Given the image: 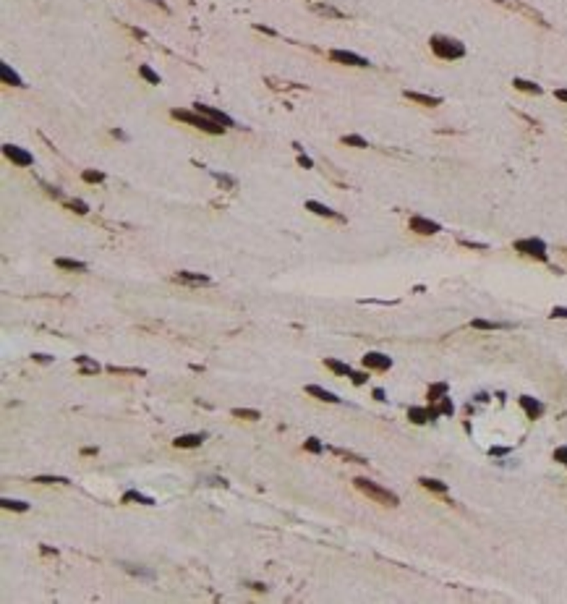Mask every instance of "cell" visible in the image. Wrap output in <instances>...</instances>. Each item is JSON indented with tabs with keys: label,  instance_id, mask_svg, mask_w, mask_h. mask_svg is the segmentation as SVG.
I'll use <instances>...</instances> for the list:
<instances>
[{
	"label": "cell",
	"instance_id": "cell-14",
	"mask_svg": "<svg viewBox=\"0 0 567 604\" xmlns=\"http://www.w3.org/2000/svg\"><path fill=\"white\" fill-rule=\"evenodd\" d=\"M0 79H3L6 84H10V87H24V79H21L8 63H0Z\"/></svg>",
	"mask_w": 567,
	"mask_h": 604
},
{
	"label": "cell",
	"instance_id": "cell-38",
	"mask_svg": "<svg viewBox=\"0 0 567 604\" xmlns=\"http://www.w3.org/2000/svg\"><path fill=\"white\" fill-rule=\"evenodd\" d=\"M306 450H308V452H322L324 447H322V442H319V439H314V437H311V439H306Z\"/></svg>",
	"mask_w": 567,
	"mask_h": 604
},
{
	"label": "cell",
	"instance_id": "cell-24",
	"mask_svg": "<svg viewBox=\"0 0 567 604\" xmlns=\"http://www.w3.org/2000/svg\"><path fill=\"white\" fill-rule=\"evenodd\" d=\"M408 419L413 421V424H426L432 419V411L429 408H410L408 411Z\"/></svg>",
	"mask_w": 567,
	"mask_h": 604
},
{
	"label": "cell",
	"instance_id": "cell-2",
	"mask_svg": "<svg viewBox=\"0 0 567 604\" xmlns=\"http://www.w3.org/2000/svg\"><path fill=\"white\" fill-rule=\"evenodd\" d=\"M170 115H172L176 121H183V123L194 126V129H202V131L212 134V136H220V134L225 131V126L214 123L212 118H206V115L196 113V110H180V108H172V110H170Z\"/></svg>",
	"mask_w": 567,
	"mask_h": 604
},
{
	"label": "cell",
	"instance_id": "cell-35",
	"mask_svg": "<svg viewBox=\"0 0 567 604\" xmlns=\"http://www.w3.org/2000/svg\"><path fill=\"white\" fill-rule=\"evenodd\" d=\"M108 371L110 374H138V377L144 374V369H126V366H108Z\"/></svg>",
	"mask_w": 567,
	"mask_h": 604
},
{
	"label": "cell",
	"instance_id": "cell-34",
	"mask_svg": "<svg viewBox=\"0 0 567 604\" xmlns=\"http://www.w3.org/2000/svg\"><path fill=\"white\" fill-rule=\"evenodd\" d=\"M138 74H142V76L149 81V84H160V76H157L149 66H138Z\"/></svg>",
	"mask_w": 567,
	"mask_h": 604
},
{
	"label": "cell",
	"instance_id": "cell-46",
	"mask_svg": "<svg viewBox=\"0 0 567 604\" xmlns=\"http://www.w3.org/2000/svg\"><path fill=\"white\" fill-rule=\"evenodd\" d=\"M34 361H40V364H50L52 358H50V356H44V353H34Z\"/></svg>",
	"mask_w": 567,
	"mask_h": 604
},
{
	"label": "cell",
	"instance_id": "cell-29",
	"mask_svg": "<svg viewBox=\"0 0 567 604\" xmlns=\"http://www.w3.org/2000/svg\"><path fill=\"white\" fill-rule=\"evenodd\" d=\"M314 14H319V16H330V19H345V16H342V11L332 8V6H314Z\"/></svg>",
	"mask_w": 567,
	"mask_h": 604
},
{
	"label": "cell",
	"instance_id": "cell-48",
	"mask_svg": "<svg viewBox=\"0 0 567 604\" xmlns=\"http://www.w3.org/2000/svg\"><path fill=\"white\" fill-rule=\"evenodd\" d=\"M246 586H251L254 591H267V586H264V583H256V580H251V583H246Z\"/></svg>",
	"mask_w": 567,
	"mask_h": 604
},
{
	"label": "cell",
	"instance_id": "cell-51",
	"mask_svg": "<svg viewBox=\"0 0 567 604\" xmlns=\"http://www.w3.org/2000/svg\"><path fill=\"white\" fill-rule=\"evenodd\" d=\"M81 452H84V455H97V447H84Z\"/></svg>",
	"mask_w": 567,
	"mask_h": 604
},
{
	"label": "cell",
	"instance_id": "cell-4",
	"mask_svg": "<svg viewBox=\"0 0 567 604\" xmlns=\"http://www.w3.org/2000/svg\"><path fill=\"white\" fill-rule=\"evenodd\" d=\"M515 251L526 254V257H534L538 262H546L549 259L546 243H544L541 238H520V241H515Z\"/></svg>",
	"mask_w": 567,
	"mask_h": 604
},
{
	"label": "cell",
	"instance_id": "cell-22",
	"mask_svg": "<svg viewBox=\"0 0 567 604\" xmlns=\"http://www.w3.org/2000/svg\"><path fill=\"white\" fill-rule=\"evenodd\" d=\"M421 486L424 489H432V492H439V494H444L447 492V484L444 481H439V479H429V476H421Z\"/></svg>",
	"mask_w": 567,
	"mask_h": 604
},
{
	"label": "cell",
	"instance_id": "cell-45",
	"mask_svg": "<svg viewBox=\"0 0 567 604\" xmlns=\"http://www.w3.org/2000/svg\"><path fill=\"white\" fill-rule=\"evenodd\" d=\"M44 189H48V194L55 196V199H63V191L60 189H52V186H44Z\"/></svg>",
	"mask_w": 567,
	"mask_h": 604
},
{
	"label": "cell",
	"instance_id": "cell-15",
	"mask_svg": "<svg viewBox=\"0 0 567 604\" xmlns=\"http://www.w3.org/2000/svg\"><path fill=\"white\" fill-rule=\"evenodd\" d=\"M306 392H308V395H314L316 400H324V403H340V398H338L334 392L324 390V387H316V385H308V387H306Z\"/></svg>",
	"mask_w": 567,
	"mask_h": 604
},
{
	"label": "cell",
	"instance_id": "cell-19",
	"mask_svg": "<svg viewBox=\"0 0 567 604\" xmlns=\"http://www.w3.org/2000/svg\"><path fill=\"white\" fill-rule=\"evenodd\" d=\"M76 366L84 371V374H97V371H100V364L94 361V358H89V356H76Z\"/></svg>",
	"mask_w": 567,
	"mask_h": 604
},
{
	"label": "cell",
	"instance_id": "cell-39",
	"mask_svg": "<svg viewBox=\"0 0 567 604\" xmlns=\"http://www.w3.org/2000/svg\"><path fill=\"white\" fill-rule=\"evenodd\" d=\"M460 243H462V246H468V249H478V251L489 249V246H486V243H478V241H466V238H460Z\"/></svg>",
	"mask_w": 567,
	"mask_h": 604
},
{
	"label": "cell",
	"instance_id": "cell-28",
	"mask_svg": "<svg viewBox=\"0 0 567 604\" xmlns=\"http://www.w3.org/2000/svg\"><path fill=\"white\" fill-rule=\"evenodd\" d=\"M233 416H236V419H246V421H256V419H262V413H259V411H254V408H233Z\"/></svg>",
	"mask_w": 567,
	"mask_h": 604
},
{
	"label": "cell",
	"instance_id": "cell-25",
	"mask_svg": "<svg viewBox=\"0 0 567 604\" xmlns=\"http://www.w3.org/2000/svg\"><path fill=\"white\" fill-rule=\"evenodd\" d=\"M0 505H3L6 510H16V513H26V510H29V502H21V499H10V497H3V499H0Z\"/></svg>",
	"mask_w": 567,
	"mask_h": 604
},
{
	"label": "cell",
	"instance_id": "cell-18",
	"mask_svg": "<svg viewBox=\"0 0 567 604\" xmlns=\"http://www.w3.org/2000/svg\"><path fill=\"white\" fill-rule=\"evenodd\" d=\"M512 87L515 89H520V92H526V95H541V87L538 84H534V81H528V79H512Z\"/></svg>",
	"mask_w": 567,
	"mask_h": 604
},
{
	"label": "cell",
	"instance_id": "cell-37",
	"mask_svg": "<svg viewBox=\"0 0 567 604\" xmlns=\"http://www.w3.org/2000/svg\"><path fill=\"white\" fill-rule=\"evenodd\" d=\"M447 392V385H444V382H442V385H434L432 390H429V398L432 400H442V395Z\"/></svg>",
	"mask_w": 567,
	"mask_h": 604
},
{
	"label": "cell",
	"instance_id": "cell-17",
	"mask_svg": "<svg viewBox=\"0 0 567 604\" xmlns=\"http://www.w3.org/2000/svg\"><path fill=\"white\" fill-rule=\"evenodd\" d=\"M55 267H60V270H71V272H84L86 264L78 262V259H66V257H58L55 259Z\"/></svg>",
	"mask_w": 567,
	"mask_h": 604
},
{
	"label": "cell",
	"instance_id": "cell-30",
	"mask_svg": "<svg viewBox=\"0 0 567 604\" xmlns=\"http://www.w3.org/2000/svg\"><path fill=\"white\" fill-rule=\"evenodd\" d=\"M123 567H126L128 573H134V575H142V578H149V580L154 578V570H146V567H136V565H131V562H123Z\"/></svg>",
	"mask_w": 567,
	"mask_h": 604
},
{
	"label": "cell",
	"instance_id": "cell-33",
	"mask_svg": "<svg viewBox=\"0 0 567 604\" xmlns=\"http://www.w3.org/2000/svg\"><path fill=\"white\" fill-rule=\"evenodd\" d=\"M37 484H68L66 476H34Z\"/></svg>",
	"mask_w": 567,
	"mask_h": 604
},
{
	"label": "cell",
	"instance_id": "cell-50",
	"mask_svg": "<svg viewBox=\"0 0 567 604\" xmlns=\"http://www.w3.org/2000/svg\"><path fill=\"white\" fill-rule=\"evenodd\" d=\"M374 398H376V400H387V398H384V390H382V387L374 390Z\"/></svg>",
	"mask_w": 567,
	"mask_h": 604
},
{
	"label": "cell",
	"instance_id": "cell-42",
	"mask_svg": "<svg viewBox=\"0 0 567 604\" xmlns=\"http://www.w3.org/2000/svg\"><path fill=\"white\" fill-rule=\"evenodd\" d=\"M298 165L308 170V168H314V162H311V157H306V155H298Z\"/></svg>",
	"mask_w": 567,
	"mask_h": 604
},
{
	"label": "cell",
	"instance_id": "cell-27",
	"mask_svg": "<svg viewBox=\"0 0 567 604\" xmlns=\"http://www.w3.org/2000/svg\"><path fill=\"white\" fill-rule=\"evenodd\" d=\"M123 502H138V505H154V499H152V497H146V494H138V492H126V494H123Z\"/></svg>",
	"mask_w": 567,
	"mask_h": 604
},
{
	"label": "cell",
	"instance_id": "cell-49",
	"mask_svg": "<svg viewBox=\"0 0 567 604\" xmlns=\"http://www.w3.org/2000/svg\"><path fill=\"white\" fill-rule=\"evenodd\" d=\"M554 97L562 100V102H567V89H557V92H554Z\"/></svg>",
	"mask_w": 567,
	"mask_h": 604
},
{
	"label": "cell",
	"instance_id": "cell-23",
	"mask_svg": "<svg viewBox=\"0 0 567 604\" xmlns=\"http://www.w3.org/2000/svg\"><path fill=\"white\" fill-rule=\"evenodd\" d=\"M324 364H327V369H332L334 374H353V369H350V364H342V361H338V358H324Z\"/></svg>",
	"mask_w": 567,
	"mask_h": 604
},
{
	"label": "cell",
	"instance_id": "cell-21",
	"mask_svg": "<svg viewBox=\"0 0 567 604\" xmlns=\"http://www.w3.org/2000/svg\"><path fill=\"white\" fill-rule=\"evenodd\" d=\"M330 452H334V455H340V458L350 460V463H358V466H366V463H368L364 455H356V452H350V450H342V447H330Z\"/></svg>",
	"mask_w": 567,
	"mask_h": 604
},
{
	"label": "cell",
	"instance_id": "cell-7",
	"mask_svg": "<svg viewBox=\"0 0 567 604\" xmlns=\"http://www.w3.org/2000/svg\"><path fill=\"white\" fill-rule=\"evenodd\" d=\"M194 110H196V113H202V115H206V118H212V121H214V123H220V126H225V129H230V126H236L230 115H225L222 110H214V108H210V105H202V102H196V105H194Z\"/></svg>",
	"mask_w": 567,
	"mask_h": 604
},
{
	"label": "cell",
	"instance_id": "cell-3",
	"mask_svg": "<svg viewBox=\"0 0 567 604\" xmlns=\"http://www.w3.org/2000/svg\"><path fill=\"white\" fill-rule=\"evenodd\" d=\"M432 45V53L442 61H458V58L466 55V45L460 40H452V37H444V34H434L429 40Z\"/></svg>",
	"mask_w": 567,
	"mask_h": 604
},
{
	"label": "cell",
	"instance_id": "cell-20",
	"mask_svg": "<svg viewBox=\"0 0 567 604\" xmlns=\"http://www.w3.org/2000/svg\"><path fill=\"white\" fill-rule=\"evenodd\" d=\"M470 327H476V330H507V327H512V324H507V322H489V319H473Z\"/></svg>",
	"mask_w": 567,
	"mask_h": 604
},
{
	"label": "cell",
	"instance_id": "cell-47",
	"mask_svg": "<svg viewBox=\"0 0 567 604\" xmlns=\"http://www.w3.org/2000/svg\"><path fill=\"white\" fill-rule=\"evenodd\" d=\"M489 452H492V455H507V452H510V447H492Z\"/></svg>",
	"mask_w": 567,
	"mask_h": 604
},
{
	"label": "cell",
	"instance_id": "cell-44",
	"mask_svg": "<svg viewBox=\"0 0 567 604\" xmlns=\"http://www.w3.org/2000/svg\"><path fill=\"white\" fill-rule=\"evenodd\" d=\"M350 379L356 382V385H364V382H366V374H364V371H353Z\"/></svg>",
	"mask_w": 567,
	"mask_h": 604
},
{
	"label": "cell",
	"instance_id": "cell-31",
	"mask_svg": "<svg viewBox=\"0 0 567 604\" xmlns=\"http://www.w3.org/2000/svg\"><path fill=\"white\" fill-rule=\"evenodd\" d=\"M81 178H84V183H102V181H105V173H100V170H84V173H81Z\"/></svg>",
	"mask_w": 567,
	"mask_h": 604
},
{
	"label": "cell",
	"instance_id": "cell-36",
	"mask_svg": "<svg viewBox=\"0 0 567 604\" xmlns=\"http://www.w3.org/2000/svg\"><path fill=\"white\" fill-rule=\"evenodd\" d=\"M212 176L220 181V186H225V189H236V178L225 176V173H212Z\"/></svg>",
	"mask_w": 567,
	"mask_h": 604
},
{
	"label": "cell",
	"instance_id": "cell-12",
	"mask_svg": "<svg viewBox=\"0 0 567 604\" xmlns=\"http://www.w3.org/2000/svg\"><path fill=\"white\" fill-rule=\"evenodd\" d=\"M306 210H308V212H314V215H319V217H330V220H340V223H345V217H342L340 212L330 210V207H327V204H322V202L308 199V202H306Z\"/></svg>",
	"mask_w": 567,
	"mask_h": 604
},
{
	"label": "cell",
	"instance_id": "cell-10",
	"mask_svg": "<svg viewBox=\"0 0 567 604\" xmlns=\"http://www.w3.org/2000/svg\"><path fill=\"white\" fill-rule=\"evenodd\" d=\"M402 95H405V100H410V102H418V105H424V108H436V105H442V97H432V95H424V92H413V89H405Z\"/></svg>",
	"mask_w": 567,
	"mask_h": 604
},
{
	"label": "cell",
	"instance_id": "cell-43",
	"mask_svg": "<svg viewBox=\"0 0 567 604\" xmlns=\"http://www.w3.org/2000/svg\"><path fill=\"white\" fill-rule=\"evenodd\" d=\"M436 411H439V413H452V403H450L447 398H442V405H439Z\"/></svg>",
	"mask_w": 567,
	"mask_h": 604
},
{
	"label": "cell",
	"instance_id": "cell-41",
	"mask_svg": "<svg viewBox=\"0 0 567 604\" xmlns=\"http://www.w3.org/2000/svg\"><path fill=\"white\" fill-rule=\"evenodd\" d=\"M552 317H554V319H557V317H560V319H567V309H564V306H554V309H552Z\"/></svg>",
	"mask_w": 567,
	"mask_h": 604
},
{
	"label": "cell",
	"instance_id": "cell-9",
	"mask_svg": "<svg viewBox=\"0 0 567 604\" xmlns=\"http://www.w3.org/2000/svg\"><path fill=\"white\" fill-rule=\"evenodd\" d=\"M364 366H366V369H379V371H387V369L392 366V358H390V356H384V353H376V351H372V353H366V356H364Z\"/></svg>",
	"mask_w": 567,
	"mask_h": 604
},
{
	"label": "cell",
	"instance_id": "cell-1",
	"mask_svg": "<svg viewBox=\"0 0 567 604\" xmlns=\"http://www.w3.org/2000/svg\"><path fill=\"white\" fill-rule=\"evenodd\" d=\"M353 484H356L358 492H364L368 499H374V502H379V505H387V507H398L400 505V497L395 492H390V489H384V486H379L376 481L366 479V476H358V479H353Z\"/></svg>",
	"mask_w": 567,
	"mask_h": 604
},
{
	"label": "cell",
	"instance_id": "cell-6",
	"mask_svg": "<svg viewBox=\"0 0 567 604\" xmlns=\"http://www.w3.org/2000/svg\"><path fill=\"white\" fill-rule=\"evenodd\" d=\"M3 155L14 162V165H21V168H29L32 162H34V157L26 152V149H21L16 144H3Z\"/></svg>",
	"mask_w": 567,
	"mask_h": 604
},
{
	"label": "cell",
	"instance_id": "cell-16",
	"mask_svg": "<svg viewBox=\"0 0 567 604\" xmlns=\"http://www.w3.org/2000/svg\"><path fill=\"white\" fill-rule=\"evenodd\" d=\"M202 442H204V434H180L172 445H176V447H186V450H191V447H199Z\"/></svg>",
	"mask_w": 567,
	"mask_h": 604
},
{
	"label": "cell",
	"instance_id": "cell-5",
	"mask_svg": "<svg viewBox=\"0 0 567 604\" xmlns=\"http://www.w3.org/2000/svg\"><path fill=\"white\" fill-rule=\"evenodd\" d=\"M330 58H332L334 63L356 66V68H368V66H372L364 55H356V53H350V50H330Z\"/></svg>",
	"mask_w": 567,
	"mask_h": 604
},
{
	"label": "cell",
	"instance_id": "cell-26",
	"mask_svg": "<svg viewBox=\"0 0 567 604\" xmlns=\"http://www.w3.org/2000/svg\"><path fill=\"white\" fill-rule=\"evenodd\" d=\"M340 142H342V144H348V147H356V149H366V147H368L366 139H364V136H356V134H345Z\"/></svg>",
	"mask_w": 567,
	"mask_h": 604
},
{
	"label": "cell",
	"instance_id": "cell-11",
	"mask_svg": "<svg viewBox=\"0 0 567 604\" xmlns=\"http://www.w3.org/2000/svg\"><path fill=\"white\" fill-rule=\"evenodd\" d=\"M518 403H520V408L526 411V416L528 419H538V416L544 413V405L536 400V398H530V395H520L518 398Z\"/></svg>",
	"mask_w": 567,
	"mask_h": 604
},
{
	"label": "cell",
	"instance_id": "cell-8",
	"mask_svg": "<svg viewBox=\"0 0 567 604\" xmlns=\"http://www.w3.org/2000/svg\"><path fill=\"white\" fill-rule=\"evenodd\" d=\"M410 230L413 233H418V236H434V233H439V223H434V220H426V217H410Z\"/></svg>",
	"mask_w": 567,
	"mask_h": 604
},
{
	"label": "cell",
	"instance_id": "cell-32",
	"mask_svg": "<svg viewBox=\"0 0 567 604\" xmlns=\"http://www.w3.org/2000/svg\"><path fill=\"white\" fill-rule=\"evenodd\" d=\"M66 207H68L71 212H76V215H86V212H89L86 202H81V199H71V202H66Z\"/></svg>",
	"mask_w": 567,
	"mask_h": 604
},
{
	"label": "cell",
	"instance_id": "cell-13",
	"mask_svg": "<svg viewBox=\"0 0 567 604\" xmlns=\"http://www.w3.org/2000/svg\"><path fill=\"white\" fill-rule=\"evenodd\" d=\"M172 280H176V283H186V285H206V283H210V275L180 270V272H176V277H172Z\"/></svg>",
	"mask_w": 567,
	"mask_h": 604
},
{
	"label": "cell",
	"instance_id": "cell-40",
	"mask_svg": "<svg viewBox=\"0 0 567 604\" xmlns=\"http://www.w3.org/2000/svg\"><path fill=\"white\" fill-rule=\"evenodd\" d=\"M554 460H560V463H564V466H567V447H557V450H554Z\"/></svg>",
	"mask_w": 567,
	"mask_h": 604
}]
</instances>
